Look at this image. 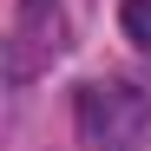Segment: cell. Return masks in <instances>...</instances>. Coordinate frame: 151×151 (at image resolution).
<instances>
[{
	"mask_svg": "<svg viewBox=\"0 0 151 151\" xmlns=\"http://www.w3.org/2000/svg\"><path fill=\"white\" fill-rule=\"evenodd\" d=\"M151 125V99L145 92H132V86H118V79H99V86H86L79 92V132H86V145H132L138 132Z\"/></svg>",
	"mask_w": 151,
	"mask_h": 151,
	"instance_id": "6da1fadb",
	"label": "cell"
},
{
	"mask_svg": "<svg viewBox=\"0 0 151 151\" xmlns=\"http://www.w3.org/2000/svg\"><path fill=\"white\" fill-rule=\"evenodd\" d=\"M118 27H125V40L151 46V0H125V7H118Z\"/></svg>",
	"mask_w": 151,
	"mask_h": 151,
	"instance_id": "7a4b0ae2",
	"label": "cell"
}]
</instances>
